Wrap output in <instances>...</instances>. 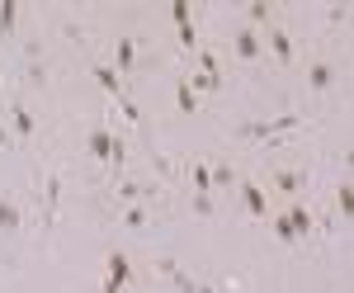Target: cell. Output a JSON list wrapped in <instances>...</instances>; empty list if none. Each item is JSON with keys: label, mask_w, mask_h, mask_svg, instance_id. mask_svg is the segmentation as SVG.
Wrapping results in <instances>:
<instances>
[{"label": "cell", "mask_w": 354, "mask_h": 293, "mask_svg": "<svg viewBox=\"0 0 354 293\" xmlns=\"http://www.w3.org/2000/svg\"><path fill=\"white\" fill-rule=\"evenodd\" d=\"M232 53L241 57L245 66H255V62L265 57V38H260V28L241 24V28H236V33H232Z\"/></svg>", "instance_id": "1"}, {"label": "cell", "mask_w": 354, "mask_h": 293, "mask_svg": "<svg viewBox=\"0 0 354 293\" xmlns=\"http://www.w3.org/2000/svg\"><path fill=\"white\" fill-rule=\"evenodd\" d=\"M260 38L270 43V53L279 57V66H298V53H293V38H288V28H283V24L260 28Z\"/></svg>", "instance_id": "2"}, {"label": "cell", "mask_w": 354, "mask_h": 293, "mask_svg": "<svg viewBox=\"0 0 354 293\" xmlns=\"http://www.w3.org/2000/svg\"><path fill=\"white\" fill-rule=\"evenodd\" d=\"M241 199H245V213H250V217H270V189H265V185L241 180Z\"/></svg>", "instance_id": "3"}, {"label": "cell", "mask_w": 354, "mask_h": 293, "mask_svg": "<svg viewBox=\"0 0 354 293\" xmlns=\"http://www.w3.org/2000/svg\"><path fill=\"white\" fill-rule=\"evenodd\" d=\"M90 152H95L100 161H118L123 157V147H118V137H113L109 128H95V133H90Z\"/></svg>", "instance_id": "4"}, {"label": "cell", "mask_w": 354, "mask_h": 293, "mask_svg": "<svg viewBox=\"0 0 354 293\" xmlns=\"http://www.w3.org/2000/svg\"><path fill=\"white\" fill-rule=\"evenodd\" d=\"M307 85L317 95H326L330 85H335V62H307Z\"/></svg>", "instance_id": "5"}, {"label": "cell", "mask_w": 354, "mask_h": 293, "mask_svg": "<svg viewBox=\"0 0 354 293\" xmlns=\"http://www.w3.org/2000/svg\"><path fill=\"white\" fill-rule=\"evenodd\" d=\"M283 217H288V227H293V237H307V232H312V227H317V217L307 213V208H302V204H288V208H283Z\"/></svg>", "instance_id": "6"}, {"label": "cell", "mask_w": 354, "mask_h": 293, "mask_svg": "<svg viewBox=\"0 0 354 293\" xmlns=\"http://www.w3.org/2000/svg\"><path fill=\"white\" fill-rule=\"evenodd\" d=\"M133 66H137V43L133 38H118V43H113V71L123 76V71H133Z\"/></svg>", "instance_id": "7"}, {"label": "cell", "mask_w": 354, "mask_h": 293, "mask_svg": "<svg viewBox=\"0 0 354 293\" xmlns=\"http://www.w3.org/2000/svg\"><path fill=\"white\" fill-rule=\"evenodd\" d=\"M245 19H250V28H270L274 24V5L270 0H250V5H245Z\"/></svg>", "instance_id": "8"}, {"label": "cell", "mask_w": 354, "mask_h": 293, "mask_svg": "<svg viewBox=\"0 0 354 293\" xmlns=\"http://www.w3.org/2000/svg\"><path fill=\"white\" fill-rule=\"evenodd\" d=\"M302 180H307L302 170H274V189H279V194H298Z\"/></svg>", "instance_id": "9"}, {"label": "cell", "mask_w": 354, "mask_h": 293, "mask_svg": "<svg viewBox=\"0 0 354 293\" xmlns=\"http://www.w3.org/2000/svg\"><path fill=\"white\" fill-rule=\"evenodd\" d=\"M175 109H180V114H198V95H194L189 80H180V85H175Z\"/></svg>", "instance_id": "10"}, {"label": "cell", "mask_w": 354, "mask_h": 293, "mask_svg": "<svg viewBox=\"0 0 354 293\" xmlns=\"http://www.w3.org/2000/svg\"><path fill=\"white\" fill-rule=\"evenodd\" d=\"M128 274H133L128 256H123V251H113V256H109V284H118V289H123V284H128Z\"/></svg>", "instance_id": "11"}, {"label": "cell", "mask_w": 354, "mask_h": 293, "mask_svg": "<svg viewBox=\"0 0 354 293\" xmlns=\"http://www.w3.org/2000/svg\"><path fill=\"white\" fill-rule=\"evenodd\" d=\"M189 185L198 189V194H208V189H213V166H208V161H198V166L189 170Z\"/></svg>", "instance_id": "12"}, {"label": "cell", "mask_w": 354, "mask_h": 293, "mask_svg": "<svg viewBox=\"0 0 354 293\" xmlns=\"http://www.w3.org/2000/svg\"><path fill=\"white\" fill-rule=\"evenodd\" d=\"M95 80H100V85H104L109 95H118V90H123V76H118L113 66H95Z\"/></svg>", "instance_id": "13"}, {"label": "cell", "mask_w": 354, "mask_h": 293, "mask_svg": "<svg viewBox=\"0 0 354 293\" xmlns=\"http://www.w3.org/2000/svg\"><path fill=\"white\" fill-rule=\"evenodd\" d=\"M335 208H340V217L354 213V189H350V180H340V189H335Z\"/></svg>", "instance_id": "14"}, {"label": "cell", "mask_w": 354, "mask_h": 293, "mask_svg": "<svg viewBox=\"0 0 354 293\" xmlns=\"http://www.w3.org/2000/svg\"><path fill=\"white\" fill-rule=\"evenodd\" d=\"M15 227H19V208L10 199H0V232H15Z\"/></svg>", "instance_id": "15"}, {"label": "cell", "mask_w": 354, "mask_h": 293, "mask_svg": "<svg viewBox=\"0 0 354 293\" xmlns=\"http://www.w3.org/2000/svg\"><path fill=\"white\" fill-rule=\"evenodd\" d=\"M10 118H15L19 137H33V118H28V109H24V105H10Z\"/></svg>", "instance_id": "16"}, {"label": "cell", "mask_w": 354, "mask_h": 293, "mask_svg": "<svg viewBox=\"0 0 354 293\" xmlns=\"http://www.w3.org/2000/svg\"><path fill=\"white\" fill-rule=\"evenodd\" d=\"M170 19H175V24H180V28H189V24H194L189 5H185V0H175V5H170Z\"/></svg>", "instance_id": "17"}, {"label": "cell", "mask_w": 354, "mask_h": 293, "mask_svg": "<svg viewBox=\"0 0 354 293\" xmlns=\"http://www.w3.org/2000/svg\"><path fill=\"white\" fill-rule=\"evenodd\" d=\"M270 222H274V232H279V241H288V246L298 241V237H293V227H288V217H283V213H274Z\"/></svg>", "instance_id": "18"}, {"label": "cell", "mask_w": 354, "mask_h": 293, "mask_svg": "<svg viewBox=\"0 0 354 293\" xmlns=\"http://www.w3.org/2000/svg\"><path fill=\"white\" fill-rule=\"evenodd\" d=\"M15 15H19V5H15V0H5V5H0V28H5V33L15 28Z\"/></svg>", "instance_id": "19"}, {"label": "cell", "mask_w": 354, "mask_h": 293, "mask_svg": "<svg viewBox=\"0 0 354 293\" xmlns=\"http://www.w3.org/2000/svg\"><path fill=\"white\" fill-rule=\"evenodd\" d=\"M232 180H236V170H232L227 161H218V166H213V185H232Z\"/></svg>", "instance_id": "20"}, {"label": "cell", "mask_w": 354, "mask_h": 293, "mask_svg": "<svg viewBox=\"0 0 354 293\" xmlns=\"http://www.w3.org/2000/svg\"><path fill=\"white\" fill-rule=\"evenodd\" d=\"M180 43H185V48H198V33H194V24L180 28Z\"/></svg>", "instance_id": "21"}, {"label": "cell", "mask_w": 354, "mask_h": 293, "mask_svg": "<svg viewBox=\"0 0 354 293\" xmlns=\"http://www.w3.org/2000/svg\"><path fill=\"white\" fill-rule=\"evenodd\" d=\"M189 293H213V289H189Z\"/></svg>", "instance_id": "22"}]
</instances>
